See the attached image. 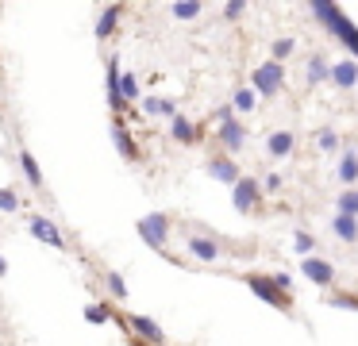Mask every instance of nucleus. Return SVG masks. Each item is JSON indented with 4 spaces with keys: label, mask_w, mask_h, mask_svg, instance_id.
<instances>
[{
    "label": "nucleus",
    "mask_w": 358,
    "mask_h": 346,
    "mask_svg": "<svg viewBox=\"0 0 358 346\" xmlns=\"http://www.w3.org/2000/svg\"><path fill=\"white\" fill-rule=\"evenodd\" d=\"M127 323H131V331H135L139 338H147V343H155V346H162V343H166L162 327H158V323L150 319V315H131Z\"/></svg>",
    "instance_id": "nucleus-10"
},
{
    "label": "nucleus",
    "mask_w": 358,
    "mask_h": 346,
    "mask_svg": "<svg viewBox=\"0 0 358 346\" xmlns=\"http://www.w3.org/2000/svg\"><path fill=\"white\" fill-rule=\"evenodd\" d=\"M170 131H173V138H178L181 146H189V143L196 138V127L185 120V115H173V127H170Z\"/></svg>",
    "instance_id": "nucleus-19"
},
{
    "label": "nucleus",
    "mask_w": 358,
    "mask_h": 346,
    "mask_svg": "<svg viewBox=\"0 0 358 346\" xmlns=\"http://www.w3.org/2000/svg\"><path fill=\"white\" fill-rule=\"evenodd\" d=\"M208 173L216 177V181H224V185H239V169H235V161L231 158H224V154H216V158L208 161Z\"/></svg>",
    "instance_id": "nucleus-11"
},
{
    "label": "nucleus",
    "mask_w": 358,
    "mask_h": 346,
    "mask_svg": "<svg viewBox=\"0 0 358 346\" xmlns=\"http://www.w3.org/2000/svg\"><path fill=\"white\" fill-rule=\"evenodd\" d=\"M255 200H258V185L250 181V177H239V185L231 189L235 212H250V208H255Z\"/></svg>",
    "instance_id": "nucleus-8"
},
{
    "label": "nucleus",
    "mask_w": 358,
    "mask_h": 346,
    "mask_svg": "<svg viewBox=\"0 0 358 346\" xmlns=\"http://www.w3.org/2000/svg\"><path fill=\"white\" fill-rule=\"evenodd\" d=\"M293 246H296V254H308V250H312V235H308V231H296V235H293Z\"/></svg>",
    "instance_id": "nucleus-33"
},
{
    "label": "nucleus",
    "mask_w": 358,
    "mask_h": 346,
    "mask_svg": "<svg viewBox=\"0 0 358 346\" xmlns=\"http://www.w3.org/2000/svg\"><path fill=\"white\" fill-rule=\"evenodd\" d=\"M20 208V196L12 189H0V212H16Z\"/></svg>",
    "instance_id": "nucleus-29"
},
{
    "label": "nucleus",
    "mask_w": 358,
    "mask_h": 346,
    "mask_svg": "<svg viewBox=\"0 0 358 346\" xmlns=\"http://www.w3.org/2000/svg\"><path fill=\"white\" fill-rule=\"evenodd\" d=\"M243 8H247L243 0H231V4H224V15H227V20H235V15H243Z\"/></svg>",
    "instance_id": "nucleus-34"
},
{
    "label": "nucleus",
    "mask_w": 358,
    "mask_h": 346,
    "mask_svg": "<svg viewBox=\"0 0 358 346\" xmlns=\"http://www.w3.org/2000/svg\"><path fill=\"white\" fill-rule=\"evenodd\" d=\"M273 284H278L281 292H289V284H293V281H289V273H273Z\"/></svg>",
    "instance_id": "nucleus-35"
},
{
    "label": "nucleus",
    "mask_w": 358,
    "mask_h": 346,
    "mask_svg": "<svg viewBox=\"0 0 358 346\" xmlns=\"http://www.w3.org/2000/svg\"><path fill=\"white\" fill-rule=\"evenodd\" d=\"M331 81L339 89H355L358 85V62H335L331 66Z\"/></svg>",
    "instance_id": "nucleus-12"
},
{
    "label": "nucleus",
    "mask_w": 358,
    "mask_h": 346,
    "mask_svg": "<svg viewBox=\"0 0 358 346\" xmlns=\"http://www.w3.org/2000/svg\"><path fill=\"white\" fill-rule=\"evenodd\" d=\"M170 12H173V20H196V15H201V4H196V0H178Z\"/></svg>",
    "instance_id": "nucleus-23"
},
{
    "label": "nucleus",
    "mask_w": 358,
    "mask_h": 346,
    "mask_svg": "<svg viewBox=\"0 0 358 346\" xmlns=\"http://www.w3.org/2000/svg\"><path fill=\"white\" fill-rule=\"evenodd\" d=\"M312 15H316V20L324 23V27L331 31V35L339 38L343 46H347V50H350V58H358V27H355V23H350L343 12H339V4H327V0H316V4H312Z\"/></svg>",
    "instance_id": "nucleus-1"
},
{
    "label": "nucleus",
    "mask_w": 358,
    "mask_h": 346,
    "mask_svg": "<svg viewBox=\"0 0 358 346\" xmlns=\"http://www.w3.org/2000/svg\"><path fill=\"white\" fill-rule=\"evenodd\" d=\"M301 269H304V277H308L312 284H324V289L335 281V266H331V261H324V258H304Z\"/></svg>",
    "instance_id": "nucleus-6"
},
{
    "label": "nucleus",
    "mask_w": 358,
    "mask_h": 346,
    "mask_svg": "<svg viewBox=\"0 0 358 346\" xmlns=\"http://www.w3.org/2000/svg\"><path fill=\"white\" fill-rule=\"evenodd\" d=\"M143 112H147V115H170V120H173V115H181L178 108H173L170 100H162V96H147V100H143Z\"/></svg>",
    "instance_id": "nucleus-18"
},
{
    "label": "nucleus",
    "mask_w": 358,
    "mask_h": 346,
    "mask_svg": "<svg viewBox=\"0 0 358 346\" xmlns=\"http://www.w3.org/2000/svg\"><path fill=\"white\" fill-rule=\"evenodd\" d=\"M339 181H347V185L358 181V154H355V150L343 154V161H339Z\"/></svg>",
    "instance_id": "nucleus-20"
},
{
    "label": "nucleus",
    "mask_w": 358,
    "mask_h": 346,
    "mask_svg": "<svg viewBox=\"0 0 358 346\" xmlns=\"http://www.w3.org/2000/svg\"><path fill=\"white\" fill-rule=\"evenodd\" d=\"M266 189L278 192V189H281V177H278V173H270V177H266Z\"/></svg>",
    "instance_id": "nucleus-36"
},
{
    "label": "nucleus",
    "mask_w": 358,
    "mask_h": 346,
    "mask_svg": "<svg viewBox=\"0 0 358 346\" xmlns=\"http://www.w3.org/2000/svg\"><path fill=\"white\" fill-rule=\"evenodd\" d=\"M331 227H335V235H339L343 243H355L358 238V219H350V215H335Z\"/></svg>",
    "instance_id": "nucleus-17"
},
{
    "label": "nucleus",
    "mask_w": 358,
    "mask_h": 346,
    "mask_svg": "<svg viewBox=\"0 0 358 346\" xmlns=\"http://www.w3.org/2000/svg\"><path fill=\"white\" fill-rule=\"evenodd\" d=\"M247 289L255 292L258 300H266V304H273V308H278V312H289V292H281L278 284H273V277L250 273V277H247Z\"/></svg>",
    "instance_id": "nucleus-3"
},
{
    "label": "nucleus",
    "mask_w": 358,
    "mask_h": 346,
    "mask_svg": "<svg viewBox=\"0 0 358 346\" xmlns=\"http://www.w3.org/2000/svg\"><path fill=\"white\" fill-rule=\"evenodd\" d=\"M293 143H296V138H293V131H273V135L266 138V150H270L273 158H285V154L293 150Z\"/></svg>",
    "instance_id": "nucleus-14"
},
{
    "label": "nucleus",
    "mask_w": 358,
    "mask_h": 346,
    "mask_svg": "<svg viewBox=\"0 0 358 346\" xmlns=\"http://www.w3.org/2000/svg\"><path fill=\"white\" fill-rule=\"evenodd\" d=\"M120 85H124V100L131 104V100L139 96V77H135V73H124V77H120Z\"/></svg>",
    "instance_id": "nucleus-27"
},
{
    "label": "nucleus",
    "mask_w": 358,
    "mask_h": 346,
    "mask_svg": "<svg viewBox=\"0 0 358 346\" xmlns=\"http://www.w3.org/2000/svg\"><path fill=\"white\" fill-rule=\"evenodd\" d=\"M189 250H193L201 261H216V258H220V246L212 243V238H201V235L189 238Z\"/></svg>",
    "instance_id": "nucleus-16"
},
{
    "label": "nucleus",
    "mask_w": 358,
    "mask_h": 346,
    "mask_svg": "<svg viewBox=\"0 0 358 346\" xmlns=\"http://www.w3.org/2000/svg\"><path fill=\"white\" fill-rule=\"evenodd\" d=\"M216 120H220V143L227 146V150H235L239 154L243 150V138H247V131L235 123V115H231V108H220L216 112Z\"/></svg>",
    "instance_id": "nucleus-5"
},
{
    "label": "nucleus",
    "mask_w": 358,
    "mask_h": 346,
    "mask_svg": "<svg viewBox=\"0 0 358 346\" xmlns=\"http://www.w3.org/2000/svg\"><path fill=\"white\" fill-rule=\"evenodd\" d=\"M112 135H116V146H120V154H124L127 161H135V154H139V150H135V138H131V131L124 127V120H120V115L112 120Z\"/></svg>",
    "instance_id": "nucleus-13"
},
{
    "label": "nucleus",
    "mask_w": 358,
    "mask_h": 346,
    "mask_svg": "<svg viewBox=\"0 0 358 346\" xmlns=\"http://www.w3.org/2000/svg\"><path fill=\"white\" fill-rule=\"evenodd\" d=\"M331 308H343V312H358V296H327Z\"/></svg>",
    "instance_id": "nucleus-30"
},
{
    "label": "nucleus",
    "mask_w": 358,
    "mask_h": 346,
    "mask_svg": "<svg viewBox=\"0 0 358 346\" xmlns=\"http://www.w3.org/2000/svg\"><path fill=\"white\" fill-rule=\"evenodd\" d=\"M235 108L250 112V108H255V92H250V89H235Z\"/></svg>",
    "instance_id": "nucleus-31"
},
{
    "label": "nucleus",
    "mask_w": 358,
    "mask_h": 346,
    "mask_svg": "<svg viewBox=\"0 0 358 346\" xmlns=\"http://www.w3.org/2000/svg\"><path fill=\"white\" fill-rule=\"evenodd\" d=\"M139 235H143V243H147L150 250H162L166 235H170V215H166V212L143 215V219H139Z\"/></svg>",
    "instance_id": "nucleus-2"
},
{
    "label": "nucleus",
    "mask_w": 358,
    "mask_h": 346,
    "mask_svg": "<svg viewBox=\"0 0 358 346\" xmlns=\"http://www.w3.org/2000/svg\"><path fill=\"white\" fill-rule=\"evenodd\" d=\"M20 166H24L27 185H31V189H43V169H39V161H35L31 150H20Z\"/></svg>",
    "instance_id": "nucleus-15"
},
{
    "label": "nucleus",
    "mask_w": 358,
    "mask_h": 346,
    "mask_svg": "<svg viewBox=\"0 0 358 346\" xmlns=\"http://www.w3.org/2000/svg\"><path fill=\"white\" fill-rule=\"evenodd\" d=\"M31 235L39 238V243H50V246H58L62 250L66 246V238H62V231L55 227L50 219H43V215H31Z\"/></svg>",
    "instance_id": "nucleus-9"
},
{
    "label": "nucleus",
    "mask_w": 358,
    "mask_h": 346,
    "mask_svg": "<svg viewBox=\"0 0 358 346\" xmlns=\"http://www.w3.org/2000/svg\"><path fill=\"white\" fill-rule=\"evenodd\" d=\"M104 284H108V292L116 300H127V284H124V277H120V273H104Z\"/></svg>",
    "instance_id": "nucleus-25"
},
{
    "label": "nucleus",
    "mask_w": 358,
    "mask_h": 346,
    "mask_svg": "<svg viewBox=\"0 0 358 346\" xmlns=\"http://www.w3.org/2000/svg\"><path fill=\"white\" fill-rule=\"evenodd\" d=\"M316 146H320V150H335V146H339L335 131H320V135H316Z\"/></svg>",
    "instance_id": "nucleus-32"
},
{
    "label": "nucleus",
    "mask_w": 358,
    "mask_h": 346,
    "mask_svg": "<svg viewBox=\"0 0 358 346\" xmlns=\"http://www.w3.org/2000/svg\"><path fill=\"white\" fill-rule=\"evenodd\" d=\"M4 273H8V261H4V258H0V277H4Z\"/></svg>",
    "instance_id": "nucleus-37"
},
{
    "label": "nucleus",
    "mask_w": 358,
    "mask_h": 346,
    "mask_svg": "<svg viewBox=\"0 0 358 346\" xmlns=\"http://www.w3.org/2000/svg\"><path fill=\"white\" fill-rule=\"evenodd\" d=\"M293 50H296V43H293V38H278V43H273V62L281 66V62H285Z\"/></svg>",
    "instance_id": "nucleus-26"
},
{
    "label": "nucleus",
    "mask_w": 358,
    "mask_h": 346,
    "mask_svg": "<svg viewBox=\"0 0 358 346\" xmlns=\"http://www.w3.org/2000/svg\"><path fill=\"white\" fill-rule=\"evenodd\" d=\"M327 73H331V66H327V58H324V54H316V58L308 62V81H312V85H320Z\"/></svg>",
    "instance_id": "nucleus-22"
},
{
    "label": "nucleus",
    "mask_w": 358,
    "mask_h": 346,
    "mask_svg": "<svg viewBox=\"0 0 358 346\" xmlns=\"http://www.w3.org/2000/svg\"><path fill=\"white\" fill-rule=\"evenodd\" d=\"M85 319H89V323H108L112 312H108V308H101V304H89V308H85Z\"/></svg>",
    "instance_id": "nucleus-28"
},
{
    "label": "nucleus",
    "mask_w": 358,
    "mask_h": 346,
    "mask_svg": "<svg viewBox=\"0 0 358 346\" xmlns=\"http://www.w3.org/2000/svg\"><path fill=\"white\" fill-rule=\"evenodd\" d=\"M339 215H350V219H358V192L355 189H347L339 196Z\"/></svg>",
    "instance_id": "nucleus-24"
},
{
    "label": "nucleus",
    "mask_w": 358,
    "mask_h": 346,
    "mask_svg": "<svg viewBox=\"0 0 358 346\" xmlns=\"http://www.w3.org/2000/svg\"><path fill=\"white\" fill-rule=\"evenodd\" d=\"M116 20H120V4H112V8H104V15H101V23H96V38H108L112 31H116Z\"/></svg>",
    "instance_id": "nucleus-21"
},
{
    "label": "nucleus",
    "mask_w": 358,
    "mask_h": 346,
    "mask_svg": "<svg viewBox=\"0 0 358 346\" xmlns=\"http://www.w3.org/2000/svg\"><path fill=\"white\" fill-rule=\"evenodd\" d=\"M281 77H285V69H281L278 62H266V66H258L255 73H250V81H255V92H262V96L270 100V96H278Z\"/></svg>",
    "instance_id": "nucleus-4"
},
{
    "label": "nucleus",
    "mask_w": 358,
    "mask_h": 346,
    "mask_svg": "<svg viewBox=\"0 0 358 346\" xmlns=\"http://www.w3.org/2000/svg\"><path fill=\"white\" fill-rule=\"evenodd\" d=\"M120 66H116V58L108 62V77H104V89H108V104H112V112H124L127 108V100H124V85H120Z\"/></svg>",
    "instance_id": "nucleus-7"
}]
</instances>
